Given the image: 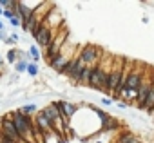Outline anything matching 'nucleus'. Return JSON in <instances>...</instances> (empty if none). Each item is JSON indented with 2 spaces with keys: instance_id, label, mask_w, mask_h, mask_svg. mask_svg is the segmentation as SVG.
I'll list each match as a JSON object with an SVG mask.
<instances>
[{
  "instance_id": "obj_1",
  "label": "nucleus",
  "mask_w": 154,
  "mask_h": 143,
  "mask_svg": "<svg viewBox=\"0 0 154 143\" xmlns=\"http://www.w3.org/2000/svg\"><path fill=\"white\" fill-rule=\"evenodd\" d=\"M9 116H11V120H13V123H15V127H17L18 134H20V139H22V141L26 139L27 143H35V134H33L35 120H33V118H29V116H26V114H22V112H20V109L11 111V112H9Z\"/></svg>"
},
{
  "instance_id": "obj_2",
  "label": "nucleus",
  "mask_w": 154,
  "mask_h": 143,
  "mask_svg": "<svg viewBox=\"0 0 154 143\" xmlns=\"http://www.w3.org/2000/svg\"><path fill=\"white\" fill-rule=\"evenodd\" d=\"M125 60L127 58L114 56V62H112V67H111V73H109V94H112V98L116 96L120 82H122V75H123V69H125Z\"/></svg>"
},
{
  "instance_id": "obj_3",
  "label": "nucleus",
  "mask_w": 154,
  "mask_h": 143,
  "mask_svg": "<svg viewBox=\"0 0 154 143\" xmlns=\"http://www.w3.org/2000/svg\"><path fill=\"white\" fill-rule=\"evenodd\" d=\"M78 53H80L82 62H84L85 65H89V67L98 65L100 60H102V56H103V51H102L98 45H93V44H85V45H82V47L78 49Z\"/></svg>"
},
{
  "instance_id": "obj_4",
  "label": "nucleus",
  "mask_w": 154,
  "mask_h": 143,
  "mask_svg": "<svg viewBox=\"0 0 154 143\" xmlns=\"http://www.w3.org/2000/svg\"><path fill=\"white\" fill-rule=\"evenodd\" d=\"M65 42H67V29H65V27H60V29H58V35H56V36H54V40H53V44L44 51V58H45V62H47V63H49V62H51V60L60 53V49L63 47V44H65Z\"/></svg>"
},
{
  "instance_id": "obj_5",
  "label": "nucleus",
  "mask_w": 154,
  "mask_h": 143,
  "mask_svg": "<svg viewBox=\"0 0 154 143\" xmlns=\"http://www.w3.org/2000/svg\"><path fill=\"white\" fill-rule=\"evenodd\" d=\"M58 35V29H51L45 22H42L40 24V29H38V35H36V38H35V42H36V45L38 47H42L44 51L53 44V40H54V36Z\"/></svg>"
},
{
  "instance_id": "obj_6",
  "label": "nucleus",
  "mask_w": 154,
  "mask_h": 143,
  "mask_svg": "<svg viewBox=\"0 0 154 143\" xmlns=\"http://www.w3.org/2000/svg\"><path fill=\"white\" fill-rule=\"evenodd\" d=\"M152 84H154V78L150 75H145L143 76V82H141V85L138 89V100H136V107L140 111L145 109V102H147V96H149V93L152 89Z\"/></svg>"
},
{
  "instance_id": "obj_7",
  "label": "nucleus",
  "mask_w": 154,
  "mask_h": 143,
  "mask_svg": "<svg viewBox=\"0 0 154 143\" xmlns=\"http://www.w3.org/2000/svg\"><path fill=\"white\" fill-rule=\"evenodd\" d=\"M0 132L6 134L8 138H11L15 143H22L20 134H18V130H17V127H15L11 116H4V118H2V121H0Z\"/></svg>"
},
{
  "instance_id": "obj_8",
  "label": "nucleus",
  "mask_w": 154,
  "mask_h": 143,
  "mask_svg": "<svg viewBox=\"0 0 154 143\" xmlns=\"http://www.w3.org/2000/svg\"><path fill=\"white\" fill-rule=\"evenodd\" d=\"M143 69L141 67H132V71H131V75H129V78H127V84H125V89H132V91H138L140 89V85H141V82H143Z\"/></svg>"
},
{
  "instance_id": "obj_9",
  "label": "nucleus",
  "mask_w": 154,
  "mask_h": 143,
  "mask_svg": "<svg viewBox=\"0 0 154 143\" xmlns=\"http://www.w3.org/2000/svg\"><path fill=\"white\" fill-rule=\"evenodd\" d=\"M35 125L38 127V130H40L42 134H49V132H53V123L42 114V111L36 112V116H35Z\"/></svg>"
},
{
  "instance_id": "obj_10",
  "label": "nucleus",
  "mask_w": 154,
  "mask_h": 143,
  "mask_svg": "<svg viewBox=\"0 0 154 143\" xmlns=\"http://www.w3.org/2000/svg\"><path fill=\"white\" fill-rule=\"evenodd\" d=\"M42 111V114L51 121V123H54L58 118H60V112H58V109H56V105H54V102H51L49 105H45L44 109H40Z\"/></svg>"
},
{
  "instance_id": "obj_11",
  "label": "nucleus",
  "mask_w": 154,
  "mask_h": 143,
  "mask_svg": "<svg viewBox=\"0 0 154 143\" xmlns=\"http://www.w3.org/2000/svg\"><path fill=\"white\" fill-rule=\"evenodd\" d=\"M114 143H141V139H140L136 134H132V132H122V134L116 138Z\"/></svg>"
},
{
  "instance_id": "obj_12",
  "label": "nucleus",
  "mask_w": 154,
  "mask_h": 143,
  "mask_svg": "<svg viewBox=\"0 0 154 143\" xmlns=\"http://www.w3.org/2000/svg\"><path fill=\"white\" fill-rule=\"evenodd\" d=\"M36 111H38V107H36V103H26V105H22L20 107V112L22 114H26V116H36Z\"/></svg>"
},
{
  "instance_id": "obj_13",
  "label": "nucleus",
  "mask_w": 154,
  "mask_h": 143,
  "mask_svg": "<svg viewBox=\"0 0 154 143\" xmlns=\"http://www.w3.org/2000/svg\"><path fill=\"white\" fill-rule=\"evenodd\" d=\"M17 47H9L8 49V53H6V60H8V63H11V65H15L17 62H18V56H17Z\"/></svg>"
},
{
  "instance_id": "obj_14",
  "label": "nucleus",
  "mask_w": 154,
  "mask_h": 143,
  "mask_svg": "<svg viewBox=\"0 0 154 143\" xmlns=\"http://www.w3.org/2000/svg\"><path fill=\"white\" fill-rule=\"evenodd\" d=\"M29 56H31V60H33L35 63H38V60L42 58V53H40V47L33 44V45L29 47Z\"/></svg>"
},
{
  "instance_id": "obj_15",
  "label": "nucleus",
  "mask_w": 154,
  "mask_h": 143,
  "mask_svg": "<svg viewBox=\"0 0 154 143\" xmlns=\"http://www.w3.org/2000/svg\"><path fill=\"white\" fill-rule=\"evenodd\" d=\"M13 67H15V73H17V75H22V73H27L29 62H26V60H20V62H17Z\"/></svg>"
},
{
  "instance_id": "obj_16",
  "label": "nucleus",
  "mask_w": 154,
  "mask_h": 143,
  "mask_svg": "<svg viewBox=\"0 0 154 143\" xmlns=\"http://www.w3.org/2000/svg\"><path fill=\"white\" fill-rule=\"evenodd\" d=\"M27 75H29L31 78H36V76L40 75V69H38V63H35V62H31V63H29V67H27Z\"/></svg>"
},
{
  "instance_id": "obj_17",
  "label": "nucleus",
  "mask_w": 154,
  "mask_h": 143,
  "mask_svg": "<svg viewBox=\"0 0 154 143\" xmlns=\"http://www.w3.org/2000/svg\"><path fill=\"white\" fill-rule=\"evenodd\" d=\"M9 24H11V27H15V29H17V27H22V20H20L18 17L11 18V20H9Z\"/></svg>"
},
{
  "instance_id": "obj_18",
  "label": "nucleus",
  "mask_w": 154,
  "mask_h": 143,
  "mask_svg": "<svg viewBox=\"0 0 154 143\" xmlns=\"http://www.w3.org/2000/svg\"><path fill=\"white\" fill-rule=\"evenodd\" d=\"M100 103H102L103 107H112L114 100H112V98H102V100H100Z\"/></svg>"
},
{
  "instance_id": "obj_19",
  "label": "nucleus",
  "mask_w": 154,
  "mask_h": 143,
  "mask_svg": "<svg viewBox=\"0 0 154 143\" xmlns=\"http://www.w3.org/2000/svg\"><path fill=\"white\" fill-rule=\"evenodd\" d=\"M4 18H8V22H9L11 18H15V11H11V9H6V11H4Z\"/></svg>"
},
{
  "instance_id": "obj_20",
  "label": "nucleus",
  "mask_w": 154,
  "mask_h": 143,
  "mask_svg": "<svg viewBox=\"0 0 154 143\" xmlns=\"http://www.w3.org/2000/svg\"><path fill=\"white\" fill-rule=\"evenodd\" d=\"M0 143H15L11 138H8L6 134H2V132H0Z\"/></svg>"
},
{
  "instance_id": "obj_21",
  "label": "nucleus",
  "mask_w": 154,
  "mask_h": 143,
  "mask_svg": "<svg viewBox=\"0 0 154 143\" xmlns=\"http://www.w3.org/2000/svg\"><path fill=\"white\" fill-rule=\"evenodd\" d=\"M4 44H6V45H9V47H13V45H17V44L13 42V38H11V36H6V38H4Z\"/></svg>"
},
{
  "instance_id": "obj_22",
  "label": "nucleus",
  "mask_w": 154,
  "mask_h": 143,
  "mask_svg": "<svg viewBox=\"0 0 154 143\" xmlns=\"http://www.w3.org/2000/svg\"><path fill=\"white\" fill-rule=\"evenodd\" d=\"M9 36L13 38V42H15V44H18V42H20V36H18V33H11Z\"/></svg>"
},
{
  "instance_id": "obj_23",
  "label": "nucleus",
  "mask_w": 154,
  "mask_h": 143,
  "mask_svg": "<svg viewBox=\"0 0 154 143\" xmlns=\"http://www.w3.org/2000/svg\"><path fill=\"white\" fill-rule=\"evenodd\" d=\"M18 76H20V75H17V73H13V75H11V78H9V80H11L9 84H15V82L18 80Z\"/></svg>"
},
{
  "instance_id": "obj_24",
  "label": "nucleus",
  "mask_w": 154,
  "mask_h": 143,
  "mask_svg": "<svg viewBox=\"0 0 154 143\" xmlns=\"http://www.w3.org/2000/svg\"><path fill=\"white\" fill-rule=\"evenodd\" d=\"M118 107L125 111V109H127V102H118Z\"/></svg>"
},
{
  "instance_id": "obj_25",
  "label": "nucleus",
  "mask_w": 154,
  "mask_h": 143,
  "mask_svg": "<svg viewBox=\"0 0 154 143\" xmlns=\"http://www.w3.org/2000/svg\"><path fill=\"white\" fill-rule=\"evenodd\" d=\"M4 29H6V24H2V20H0V33H4Z\"/></svg>"
},
{
  "instance_id": "obj_26",
  "label": "nucleus",
  "mask_w": 154,
  "mask_h": 143,
  "mask_svg": "<svg viewBox=\"0 0 154 143\" xmlns=\"http://www.w3.org/2000/svg\"><path fill=\"white\" fill-rule=\"evenodd\" d=\"M4 11H6V9H4L2 6H0V17H4Z\"/></svg>"
},
{
  "instance_id": "obj_27",
  "label": "nucleus",
  "mask_w": 154,
  "mask_h": 143,
  "mask_svg": "<svg viewBox=\"0 0 154 143\" xmlns=\"http://www.w3.org/2000/svg\"><path fill=\"white\" fill-rule=\"evenodd\" d=\"M4 38H6V36H4V33H0V40H2V42H4Z\"/></svg>"
},
{
  "instance_id": "obj_28",
  "label": "nucleus",
  "mask_w": 154,
  "mask_h": 143,
  "mask_svg": "<svg viewBox=\"0 0 154 143\" xmlns=\"http://www.w3.org/2000/svg\"><path fill=\"white\" fill-rule=\"evenodd\" d=\"M2 63H4V60H2V56H0V69H2Z\"/></svg>"
}]
</instances>
